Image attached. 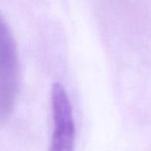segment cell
I'll list each match as a JSON object with an SVG mask.
<instances>
[{
	"label": "cell",
	"mask_w": 151,
	"mask_h": 151,
	"mask_svg": "<svg viewBox=\"0 0 151 151\" xmlns=\"http://www.w3.org/2000/svg\"><path fill=\"white\" fill-rule=\"evenodd\" d=\"M53 132L48 151H74L76 127L72 107L64 86L55 83L52 88Z\"/></svg>",
	"instance_id": "obj_2"
},
{
	"label": "cell",
	"mask_w": 151,
	"mask_h": 151,
	"mask_svg": "<svg viewBox=\"0 0 151 151\" xmlns=\"http://www.w3.org/2000/svg\"><path fill=\"white\" fill-rule=\"evenodd\" d=\"M20 83V63L14 36L0 14V123L11 116Z\"/></svg>",
	"instance_id": "obj_1"
}]
</instances>
